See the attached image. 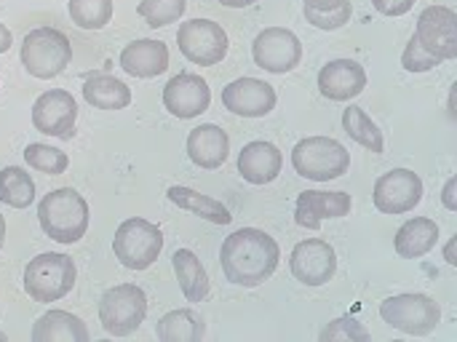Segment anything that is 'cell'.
Segmentation results:
<instances>
[{
	"label": "cell",
	"mask_w": 457,
	"mask_h": 342,
	"mask_svg": "<svg viewBox=\"0 0 457 342\" xmlns=\"http://www.w3.org/2000/svg\"><path fill=\"white\" fill-rule=\"evenodd\" d=\"M212 104L209 83L195 72H179L163 86V107L182 121L198 118Z\"/></svg>",
	"instance_id": "15"
},
{
	"label": "cell",
	"mask_w": 457,
	"mask_h": 342,
	"mask_svg": "<svg viewBox=\"0 0 457 342\" xmlns=\"http://www.w3.org/2000/svg\"><path fill=\"white\" fill-rule=\"evenodd\" d=\"M11 40H13V38H11V29L0 21V54H5V51L11 48Z\"/></svg>",
	"instance_id": "39"
},
{
	"label": "cell",
	"mask_w": 457,
	"mask_h": 342,
	"mask_svg": "<svg viewBox=\"0 0 457 342\" xmlns=\"http://www.w3.org/2000/svg\"><path fill=\"white\" fill-rule=\"evenodd\" d=\"M402 64H404V70H410V72H428V70L439 67L442 62H439L436 56H431L428 51H423L420 43H418L415 38H410V43H407V48H404V54H402Z\"/></svg>",
	"instance_id": "35"
},
{
	"label": "cell",
	"mask_w": 457,
	"mask_h": 342,
	"mask_svg": "<svg viewBox=\"0 0 457 342\" xmlns=\"http://www.w3.org/2000/svg\"><path fill=\"white\" fill-rule=\"evenodd\" d=\"M455 188H457V179H447V185H445V206L450 209V212H457V201H455Z\"/></svg>",
	"instance_id": "37"
},
{
	"label": "cell",
	"mask_w": 457,
	"mask_h": 342,
	"mask_svg": "<svg viewBox=\"0 0 457 342\" xmlns=\"http://www.w3.org/2000/svg\"><path fill=\"white\" fill-rule=\"evenodd\" d=\"M230 139L214 123H201L187 134V155L201 169H220L228 161Z\"/></svg>",
	"instance_id": "21"
},
{
	"label": "cell",
	"mask_w": 457,
	"mask_h": 342,
	"mask_svg": "<svg viewBox=\"0 0 457 342\" xmlns=\"http://www.w3.org/2000/svg\"><path fill=\"white\" fill-rule=\"evenodd\" d=\"M187 8V0H142L137 5V13L150 24V27H166L182 19Z\"/></svg>",
	"instance_id": "32"
},
{
	"label": "cell",
	"mask_w": 457,
	"mask_h": 342,
	"mask_svg": "<svg viewBox=\"0 0 457 342\" xmlns=\"http://www.w3.org/2000/svg\"><path fill=\"white\" fill-rule=\"evenodd\" d=\"M67 5L80 29H102L112 19V0H70Z\"/></svg>",
	"instance_id": "30"
},
{
	"label": "cell",
	"mask_w": 457,
	"mask_h": 342,
	"mask_svg": "<svg viewBox=\"0 0 457 342\" xmlns=\"http://www.w3.org/2000/svg\"><path fill=\"white\" fill-rule=\"evenodd\" d=\"M72 59L70 38L56 27H37L21 43V64L32 78L51 80L67 70Z\"/></svg>",
	"instance_id": "3"
},
{
	"label": "cell",
	"mask_w": 457,
	"mask_h": 342,
	"mask_svg": "<svg viewBox=\"0 0 457 342\" xmlns=\"http://www.w3.org/2000/svg\"><path fill=\"white\" fill-rule=\"evenodd\" d=\"M40 228L56 244H78L88 230V204L72 188L48 193L37 206Z\"/></svg>",
	"instance_id": "2"
},
{
	"label": "cell",
	"mask_w": 457,
	"mask_h": 342,
	"mask_svg": "<svg viewBox=\"0 0 457 342\" xmlns=\"http://www.w3.org/2000/svg\"><path fill=\"white\" fill-rule=\"evenodd\" d=\"M289 268H292V276L300 284H305V287H324L327 281H332V276L337 271V254H335V249L327 241L308 238V241H300L292 249Z\"/></svg>",
	"instance_id": "14"
},
{
	"label": "cell",
	"mask_w": 457,
	"mask_h": 342,
	"mask_svg": "<svg viewBox=\"0 0 457 342\" xmlns=\"http://www.w3.org/2000/svg\"><path fill=\"white\" fill-rule=\"evenodd\" d=\"M222 5H228V8H246V5H252V3H257V0H220Z\"/></svg>",
	"instance_id": "40"
},
{
	"label": "cell",
	"mask_w": 457,
	"mask_h": 342,
	"mask_svg": "<svg viewBox=\"0 0 457 342\" xmlns=\"http://www.w3.org/2000/svg\"><path fill=\"white\" fill-rule=\"evenodd\" d=\"M284 155L270 142H249L238 155V171L249 185H268L281 174Z\"/></svg>",
	"instance_id": "20"
},
{
	"label": "cell",
	"mask_w": 457,
	"mask_h": 342,
	"mask_svg": "<svg viewBox=\"0 0 457 342\" xmlns=\"http://www.w3.org/2000/svg\"><path fill=\"white\" fill-rule=\"evenodd\" d=\"M169 201L174 204V206H179V209H185V212H193V214H198L201 220H209V222H214V225H228L233 217H230V209L222 204V201H217V198H212V196H204V193H198V190H190V188H182V185H174V188H169Z\"/></svg>",
	"instance_id": "26"
},
{
	"label": "cell",
	"mask_w": 457,
	"mask_h": 342,
	"mask_svg": "<svg viewBox=\"0 0 457 342\" xmlns=\"http://www.w3.org/2000/svg\"><path fill=\"white\" fill-rule=\"evenodd\" d=\"M321 340H335V342H367L370 332L356 321V319H337L332 321L324 332Z\"/></svg>",
	"instance_id": "34"
},
{
	"label": "cell",
	"mask_w": 457,
	"mask_h": 342,
	"mask_svg": "<svg viewBox=\"0 0 457 342\" xmlns=\"http://www.w3.org/2000/svg\"><path fill=\"white\" fill-rule=\"evenodd\" d=\"M155 335L161 342H198L206 335V327L201 321V316L195 311H171L166 313L158 327H155Z\"/></svg>",
	"instance_id": "27"
},
{
	"label": "cell",
	"mask_w": 457,
	"mask_h": 342,
	"mask_svg": "<svg viewBox=\"0 0 457 342\" xmlns=\"http://www.w3.org/2000/svg\"><path fill=\"white\" fill-rule=\"evenodd\" d=\"M436 244H439V225L434 220H428V217H412V220H407L399 228L396 238H394L396 254L404 257V260H420Z\"/></svg>",
	"instance_id": "22"
},
{
	"label": "cell",
	"mask_w": 457,
	"mask_h": 342,
	"mask_svg": "<svg viewBox=\"0 0 457 342\" xmlns=\"http://www.w3.org/2000/svg\"><path fill=\"white\" fill-rule=\"evenodd\" d=\"M0 342H5V335H3V332H0Z\"/></svg>",
	"instance_id": "42"
},
{
	"label": "cell",
	"mask_w": 457,
	"mask_h": 342,
	"mask_svg": "<svg viewBox=\"0 0 457 342\" xmlns=\"http://www.w3.org/2000/svg\"><path fill=\"white\" fill-rule=\"evenodd\" d=\"M372 201L383 214H407L423 201V179L410 169H394L378 177Z\"/></svg>",
	"instance_id": "13"
},
{
	"label": "cell",
	"mask_w": 457,
	"mask_h": 342,
	"mask_svg": "<svg viewBox=\"0 0 457 342\" xmlns=\"http://www.w3.org/2000/svg\"><path fill=\"white\" fill-rule=\"evenodd\" d=\"M292 166L305 179L329 182L348 171L351 153L332 137H305L292 150Z\"/></svg>",
	"instance_id": "4"
},
{
	"label": "cell",
	"mask_w": 457,
	"mask_h": 342,
	"mask_svg": "<svg viewBox=\"0 0 457 342\" xmlns=\"http://www.w3.org/2000/svg\"><path fill=\"white\" fill-rule=\"evenodd\" d=\"M147 316V295L137 284H118L99 300L102 329L112 338L134 335Z\"/></svg>",
	"instance_id": "7"
},
{
	"label": "cell",
	"mask_w": 457,
	"mask_h": 342,
	"mask_svg": "<svg viewBox=\"0 0 457 342\" xmlns=\"http://www.w3.org/2000/svg\"><path fill=\"white\" fill-rule=\"evenodd\" d=\"M412 38L439 62L457 59V13L450 5H428L418 16Z\"/></svg>",
	"instance_id": "10"
},
{
	"label": "cell",
	"mask_w": 457,
	"mask_h": 342,
	"mask_svg": "<svg viewBox=\"0 0 457 342\" xmlns=\"http://www.w3.org/2000/svg\"><path fill=\"white\" fill-rule=\"evenodd\" d=\"M351 196L343 190H305L297 196L295 206V222L308 230H319L324 220H340L351 214Z\"/></svg>",
	"instance_id": "17"
},
{
	"label": "cell",
	"mask_w": 457,
	"mask_h": 342,
	"mask_svg": "<svg viewBox=\"0 0 457 342\" xmlns=\"http://www.w3.org/2000/svg\"><path fill=\"white\" fill-rule=\"evenodd\" d=\"M276 88L257 78H238L222 88V104L233 115L244 118H265L276 107Z\"/></svg>",
	"instance_id": "16"
},
{
	"label": "cell",
	"mask_w": 457,
	"mask_h": 342,
	"mask_svg": "<svg viewBox=\"0 0 457 342\" xmlns=\"http://www.w3.org/2000/svg\"><path fill=\"white\" fill-rule=\"evenodd\" d=\"M75 287V263L67 254L46 252L24 268V292L35 303H56Z\"/></svg>",
	"instance_id": "5"
},
{
	"label": "cell",
	"mask_w": 457,
	"mask_h": 342,
	"mask_svg": "<svg viewBox=\"0 0 457 342\" xmlns=\"http://www.w3.org/2000/svg\"><path fill=\"white\" fill-rule=\"evenodd\" d=\"M281 260V249L276 238H270L260 228H241L230 233L220 249V265L230 284L236 287H260L265 284Z\"/></svg>",
	"instance_id": "1"
},
{
	"label": "cell",
	"mask_w": 457,
	"mask_h": 342,
	"mask_svg": "<svg viewBox=\"0 0 457 342\" xmlns=\"http://www.w3.org/2000/svg\"><path fill=\"white\" fill-rule=\"evenodd\" d=\"M161 249H163L161 228L142 217H131L120 222L115 230L112 252H115V260L129 271H147L158 260Z\"/></svg>",
	"instance_id": "6"
},
{
	"label": "cell",
	"mask_w": 457,
	"mask_h": 342,
	"mask_svg": "<svg viewBox=\"0 0 457 342\" xmlns=\"http://www.w3.org/2000/svg\"><path fill=\"white\" fill-rule=\"evenodd\" d=\"M75 121H78V104H75L72 94L64 88L43 91L32 104V126H35V131H40L46 137L72 139Z\"/></svg>",
	"instance_id": "12"
},
{
	"label": "cell",
	"mask_w": 457,
	"mask_h": 342,
	"mask_svg": "<svg viewBox=\"0 0 457 342\" xmlns=\"http://www.w3.org/2000/svg\"><path fill=\"white\" fill-rule=\"evenodd\" d=\"M120 67L131 78H158L169 70V46L163 40H134L120 51Z\"/></svg>",
	"instance_id": "19"
},
{
	"label": "cell",
	"mask_w": 457,
	"mask_h": 342,
	"mask_svg": "<svg viewBox=\"0 0 457 342\" xmlns=\"http://www.w3.org/2000/svg\"><path fill=\"white\" fill-rule=\"evenodd\" d=\"M171 265H174V273H177V281H179L185 300L187 303H204L209 297L212 284H209V276H206L201 260L195 257V252L177 249L171 257Z\"/></svg>",
	"instance_id": "24"
},
{
	"label": "cell",
	"mask_w": 457,
	"mask_h": 342,
	"mask_svg": "<svg viewBox=\"0 0 457 342\" xmlns=\"http://www.w3.org/2000/svg\"><path fill=\"white\" fill-rule=\"evenodd\" d=\"M372 3L383 16H404L415 5V0H372Z\"/></svg>",
	"instance_id": "36"
},
{
	"label": "cell",
	"mask_w": 457,
	"mask_h": 342,
	"mask_svg": "<svg viewBox=\"0 0 457 342\" xmlns=\"http://www.w3.org/2000/svg\"><path fill=\"white\" fill-rule=\"evenodd\" d=\"M353 8H351V0L335 5V8H324V11H316V8H308L305 5V19L308 24L319 27V29H340L343 24H348Z\"/></svg>",
	"instance_id": "33"
},
{
	"label": "cell",
	"mask_w": 457,
	"mask_h": 342,
	"mask_svg": "<svg viewBox=\"0 0 457 342\" xmlns=\"http://www.w3.org/2000/svg\"><path fill=\"white\" fill-rule=\"evenodd\" d=\"M177 46L185 59H190L198 67H214L225 59L228 54V32L222 24L212 19H190L179 24L177 32Z\"/></svg>",
	"instance_id": "9"
},
{
	"label": "cell",
	"mask_w": 457,
	"mask_h": 342,
	"mask_svg": "<svg viewBox=\"0 0 457 342\" xmlns=\"http://www.w3.org/2000/svg\"><path fill=\"white\" fill-rule=\"evenodd\" d=\"M340 3H345V0H305V5H308V8H316V11L335 8V5H340Z\"/></svg>",
	"instance_id": "38"
},
{
	"label": "cell",
	"mask_w": 457,
	"mask_h": 342,
	"mask_svg": "<svg viewBox=\"0 0 457 342\" xmlns=\"http://www.w3.org/2000/svg\"><path fill=\"white\" fill-rule=\"evenodd\" d=\"M3 241H5V217L0 214V249H3Z\"/></svg>",
	"instance_id": "41"
},
{
	"label": "cell",
	"mask_w": 457,
	"mask_h": 342,
	"mask_svg": "<svg viewBox=\"0 0 457 342\" xmlns=\"http://www.w3.org/2000/svg\"><path fill=\"white\" fill-rule=\"evenodd\" d=\"M319 88L332 102H348L367 88V72L359 62L332 59L319 72Z\"/></svg>",
	"instance_id": "18"
},
{
	"label": "cell",
	"mask_w": 457,
	"mask_h": 342,
	"mask_svg": "<svg viewBox=\"0 0 457 342\" xmlns=\"http://www.w3.org/2000/svg\"><path fill=\"white\" fill-rule=\"evenodd\" d=\"M24 161L29 163V169L43 171V174H51V177L64 174V171H67V166H70L67 153H62V150H56V147H51V145H43V142H32V145H27V150H24Z\"/></svg>",
	"instance_id": "31"
},
{
	"label": "cell",
	"mask_w": 457,
	"mask_h": 342,
	"mask_svg": "<svg viewBox=\"0 0 457 342\" xmlns=\"http://www.w3.org/2000/svg\"><path fill=\"white\" fill-rule=\"evenodd\" d=\"M343 129H345V134L353 139V142H359L361 147H367L370 153H383L386 150V142H383V131L375 126V121L361 110V107H356V104H351L345 113H343Z\"/></svg>",
	"instance_id": "28"
},
{
	"label": "cell",
	"mask_w": 457,
	"mask_h": 342,
	"mask_svg": "<svg viewBox=\"0 0 457 342\" xmlns=\"http://www.w3.org/2000/svg\"><path fill=\"white\" fill-rule=\"evenodd\" d=\"M83 99L96 110H123L131 104V88L115 75H91L83 83Z\"/></svg>",
	"instance_id": "25"
},
{
	"label": "cell",
	"mask_w": 457,
	"mask_h": 342,
	"mask_svg": "<svg viewBox=\"0 0 457 342\" xmlns=\"http://www.w3.org/2000/svg\"><path fill=\"white\" fill-rule=\"evenodd\" d=\"M32 340L35 342H86L88 329L86 324L67 313V311H48L40 316L32 327Z\"/></svg>",
	"instance_id": "23"
},
{
	"label": "cell",
	"mask_w": 457,
	"mask_h": 342,
	"mask_svg": "<svg viewBox=\"0 0 457 342\" xmlns=\"http://www.w3.org/2000/svg\"><path fill=\"white\" fill-rule=\"evenodd\" d=\"M32 201H35L32 177L19 166L3 169L0 171V204H5L11 209H27Z\"/></svg>",
	"instance_id": "29"
},
{
	"label": "cell",
	"mask_w": 457,
	"mask_h": 342,
	"mask_svg": "<svg viewBox=\"0 0 457 342\" xmlns=\"http://www.w3.org/2000/svg\"><path fill=\"white\" fill-rule=\"evenodd\" d=\"M380 316L386 324L404 335L426 338L439 327L442 308L428 295H396L380 305Z\"/></svg>",
	"instance_id": "8"
},
{
	"label": "cell",
	"mask_w": 457,
	"mask_h": 342,
	"mask_svg": "<svg viewBox=\"0 0 457 342\" xmlns=\"http://www.w3.org/2000/svg\"><path fill=\"white\" fill-rule=\"evenodd\" d=\"M252 56H254L257 67H262L268 72H276V75H284V72H292L300 64L303 43L287 27H268V29H262L257 35V40L252 46Z\"/></svg>",
	"instance_id": "11"
}]
</instances>
